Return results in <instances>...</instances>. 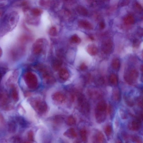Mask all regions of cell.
<instances>
[{
  "mask_svg": "<svg viewBox=\"0 0 143 143\" xmlns=\"http://www.w3.org/2000/svg\"><path fill=\"white\" fill-rule=\"evenodd\" d=\"M87 1L90 2L91 1V0H86Z\"/></svg>",
  "mask_w": 143,
  "mask_h": 143,
  "instance_id": "48",
  "label": "cell"
},
{
  "mask_svg": "<svg viewBox=\"0 0 143 143\" xmlns=\"http://www.w3.org/2000/svg\"><path fill=\"white\" fill-rule=\"evenodd\" d=\"M109 81L114 86H116L118 83V79L116 74H112L109 77Z\"/></svg>",
  "mask_w": 143,
  "mask_h": 143,
  "instance_id": "20",
  "label": "cell"
},
{
  "mask_svg": "<svg viewBox=\"0 0 143 143\" xmlns=\"http://www.w3.org/2000/svg\"><path fill=\"white\" fill-rule=\"evenodd\" d=\"M63 14L64 16L66 18L70 19L72 18V12L69 10L67 9L64 10V11L63 12Z\"/></svg>",
  "mask_w": 143,
  "mask_h": 143,
  "instance_id": "31",
  "label": "cell"
},
{
  "mask_svg": "<svg viewBox=\"0 0 143 143\" xmlns=\"http://www.w3.org/2000/svg\"><path fill=\"white\" fill-rule=\"evenodd\" d=\"M113 98L115 101H119L121 97V94L120 90L118 89H115L113 91Z\"/></svg>",
  "mask_w": 143,
  "mask_h": 143,
  "instance_id": "21",
  "label": "cell"
},
{
  "mask_svg": "<svg viewBox=\"0 0 143 143\" xmlns=\"http://www.w3.org/2000/svg\"><path fill=\"white\" fill-rule=\"evenodd\" d=\"M136 6L137 8L138 9H139V10H142V7L140 5L138 4H136Z\"/></svg>",
  "mask_w": 143,
  "mask_h": 143,
  "instance_id": "45",
  "label": "cell"
},
{
  "mask_svg": "<svg viewBox=\"0 0 143 143\" xmlns=\"http://www.w3.org/2000/svg\"><path fill=\"white\" fill-rule=\"evenodd\" d=\"M78 105L80 111L84 114L89 113L90 110L89 103L84 95L80 94L78 99Z\"/></svg>",
  "mask_w": 143,
  "mask_h": 143,
  "instance_id": "3",
  "label": "cell"
},
{
  "mask_svg": "<svg viewBox=\"0 0 143 143\" xmlns=\"http://www.w3.org/2000/svg\"><path fill=\"white\" fill-rule=\"evenodd\" d=\"M141 120L137 118L132 120L129 124V129L133 131H136L138 130L141 127Z\"/></svg>",
  "mask_w": 143,
  "mask_h": 143,
  "instance_id": "7",
  "label": "cell"
},
{
  "mask_svg": "<svg viewBox=\"0 0 143 143\" xmlns=\"http://www.w3.org/2000/svg\"><path fill=\"white\" fill-rule=\"evenodd\" d=\"M52 0H39V4L42 7H51Z\"/></svg>",
  "mask_w": 143,
  "mask_h": 143,
  "instance_id": "23",
  "label": "cell"
},
{
  "mask_svg": "<svg viewBox=\"0 0 143 143\" xmlns=\"http://www.w3.org/2000/svg\"><path fill=\"white\" fill-rule=\"evenodd\" d=\"M53 99L55 101L59 103H63L66 101V95L60 92H57L53 95Z\"/></svg>",
  "mask_w": 143,
  "mask_h": 143,
  "instance_id": "10",
  "label": "cell"
},
{
  "mask_svg": "<svg viewBox=\"0 0 143 143\" xmlns=\"http://www.w3.org/2000/svg\"><path fill=\"white\" fill-rule=\"evenodd\" d=\"M57 30L56 27L54 26H52L50 29L49 33L50 35L54 36H56L57 34Z\"/></svg>",
  "mask_w": 143,
  "mask_h": 143,
  "instance_id": "33",
  "label": "cell"
},
{
  "mask_svg": "<svg viewBox=\"0 0 143 143\" xmlns=\"http://www.w3.org/2000/svg\"><path fill=\"white\" fill-rule=\"evenodd\" d=\"M139 42L138 40L135 39L133 42V46L134 47H136L139 46Z\"/></svg>",
  "mask_w": 143,
  "mask_h": 143,
  "instance_id": "41",
  "label": "cell"
},
{
  "mask_svg": "<svg viewBox=\"0 0 143 143\" xmlns=\"http://www.w3.org/2000/svg\"><path fill=\"white\" fill-rule=\"evenodd\" d=\"M59 75L60 78L64 81L68 79L69 77V74L68 71L65 68L60 69Z\"/></svg>",
  "mask_w": 143,
  "mask_h": 143,
  "instance_id": "12",
  "label": "cell"
},
{
  "mask_svg": "<svg viewBox=\"0 0 143 143\" xmlns=\"http://www.w3.org/2000/svg\"><path fill=\"white\" fill-rule=\"evenodd\" d=\"M120 62L119 60L117 59L113 60L111 63V66L112 69L115 71H119L120 67Z\"/></svg>",
  "mask_w": 143,
  "mask_h": 143,
  "instance_id": "17",
  "label": "cell"
},
{
  "mask_svg": "<svg viewBox=\"0 0 143 143\" xmlns=\"http://www.w3.org/2000/svg\"><path fill=\"white\" fill-rule=\"evenodd\" d=\"M87 92L89 97L92 99H98L102 97L101 91L97 89H90L88 90Z\"/></svg>",
  "mask_w": 143,
  "mask_h": 143,
  "instance_id": "9",
  "label": "cell"
},
{
  "mask_svg": "<svg viewBox=\"0 0 143 143\" xmlns=\"http://www.w3.org/2000/svg\"><path fill=\"white\" fill-rule=\"evenodd\" d=\"M113 48V43L111 40L109 39H105L103 41L101 46L102 51L105 54L111 53Z\"/></svg>",
  "mask_w": 143,
  "mask_h": 143,
  "instance_id": "5",
  "label": "cell"
},
{
  "mask_svg": "<svg viewBox=\"0 0 143 143\" xmlns=\"http://www.w3.org/2000/svg\"><path fill=\"white\" fill-rule=\"evenodd\" d=\"M64 135L66 136L70 137L73 138L77 136V134L74 129L73 128H71L68 130L64 133Z\"/></svg>",
  "mask_w": 143,
  "mask_h": 143,
  "instance_id": "16",
  "label": "cell"
},
{
  "mask_svg": "<svg viewBox=\"0 0 143 143\" xmlns=\"http://www.w3.org/2000/svg\"><path fill=\"white\" fill-rule=\"evenodd\" d=\"M43 11L40 9L35 8L32 9L31 10V13L32 16L37 17L40 16Z\"/></svg>",
  "mask_w": 143,
  "mask_h": 143,
  "instance_id": "25",
  "label": "cell"
},
{
  "mask_svg": "<svg viewBox=\"0 0 143 143\" xmlns=\"http://www.w3.org/2000/svg\"><path fill=\"white\" fill-rule=\"evenodd\" d=\"M99 27L100 29H103L105 28V24L104 21H102L100 22Z\"/></svg>",
  "mask_w": 143,
  "mask_h": 143,
  "instance_id": "43",
  "label": "cell"
},
{
  "mask_svg": "<svg viewBox=\"0 0 143 143\" xmlns=\"http://www.w3.org/2000/svg\"><path fill=\"white\" fill-rule=\"evenodd\" d=\"M0 91V105H4L7 102V96L5 93Z\"/></svg>",
  "mask_w": 143,
  "mask_h": 143,
  "instance_id": "22",
  "label": "cell"
},
{
  "mask_svg": "<svg viewBox=\"0 0 143 143\" xmlns=\"http://www.w3.org/2000/svg\"><path fill=\"white\" fill-rule=\"evenodd\" d=\"M138 104L139 106L141 107H142V99L141 98H140L138 100Z\"/></svg>",
  "mask_w": 143,
  "mask_h": 143,
  "instance_id": "44",
  "label": "cell"
},
{
  "mask_svg": "<svg viewBox=\"0 0 143 143\" xmlns=\"http://www.w3.org/2000/svg\"><path fill=\"white\" fill-rule=\"evenodd\" d=\"M94 140L96 142L102 143L105 141V137L103 134L101 132H98L94 137Z\"/></svg>",
  "mask_w": 143,
  "mask_h": 143,
  "instance_id": "15",
  "label": "cell"
},
{
  "mask_svg": "<svg viewBox=\"0 0 143 143\" xmlns=\"http://www.w3.org/2000/svg\"><path fill=\"white\" fill-rule=\"evenodd\" d=\"M124 21L125 24L131 25L134 23L135 20L133 16L131 15H129L124 17Z\"/></svg>",
  "mask_w": 143,
  "mask_h": 143,
  "instance_id": "19",
  "label": "cell"
},
{
  "mask_svg": "<svg viewBox=\"0 0 143 143\" xmlns=\"http://www.w3.org/2000/svg\"><path fill=\"white\" fill-rule=\"evenodd\" d=\"M107 109V105L106 102L102 101L98 104L96 109L100 111H106Z\"/></svg>",
  "mask_w": 143,
  "mask_h": 143,
  "instance_id": "18",
  "label": "cell"
},
{
  "mask_svg": "<svg viewBox=\"0 0 143 143\" xmlns=\"http://www.w3.org/2000/svg\"><path fill=\"white\" fill-rule=\"evenodd\" d=\"M34 134L33 132L31 131H30L28 134V137L29 140L31 141L33 140Z\"/></svg>",
  "mask_w": 143,
  "mask_h": 143,
  "instance_id": "39",
  "label": "cell"
},
{
  "mask_svg": "<svg viewBox=\"0 0 143 143\" xmlns=\"http://www.w3.org/2000/svg\"><path fill=\"white\" fill-rule=\"evenodd\" d=\"M76 10L77 13L83 16H86L88 14L87 10L84 7L82 6H77Z\"/></svg>",
  "mask_w": 143,
  "mask_h": 143,
  "instance_id": "14",
  "label": "cell"
},
{
  "mask_svg": "<svg viewBox=\"0 0 143 143\" xmlns=\"http://www.w3.org/2000/svg\"><path fill=\"white\" fill-rule=\"evenodd\" d=\"M65 4L72 5L75 4L76 2V0H63Z\"/></svg>",
  "mask_w": 143,
  "mask_h": 143,
  "instance_id": "37",
  "label": "cell"
},
{
  "mask_svg": "<svg viewBox=\"0 0 143 143\" xmlns=\"http://www.w3.org/2000/svg\"><path fill=\"white\" fill-rule=\"evenodd\" d=\"M24 79L29 88L32 90L36 89L38 86V81L35 75L31 72H27L25 75Z\"/></svg>",
  "mask_w": 143,
  "mask_h": 143,
  "instance_id": "1",
  "label": "cell"
},
{
  "mask_svg": "<svg viewBox=\"0 0 143 143\" xmlns=\"http://www.w3.org/2000/svg\"><path fill=\"white\" fill-rule=\"evenodd\" d=\"M17 128V125L15 122L11 121L9 123L8 125V130L9 132L11 133H14L16 131Z\"/></svg>",
  "mask_w": 143,
  "mask_h": 143,
  "instance_id": "24",
  "label": "cell"
},
{
  "mask_svg": "<svg viewBox=\"0 0 143 143\" xmlns=\"http://www.w3.org/2000/svg\"><path fill=\"white\" fill-rule=\"evenodd\" d=\"M132 139L135 142L137 143L141 142V140L139 137L134 135L132 137Z\"/></svg>",
  "mask_w": 143,
  "mask_h": 143,
  "instance_id": "38",
  "label": "cell"
},
{
  "mask_svg": "<svg viewBox=\"0 0 143 143\" xmlns=\"http://www.w3.org/2000/svg\"><path fill=\"white\" fill-rule=\"evenodd\" d=\"M17 122L20 125H22V126H25L26 125V123L24 120L21 117H18L17 119Z\"/></svg>",
  "mask_w": 143,
  "mask_h": 143,
  "instance_id": "35",
  "label": "cell"
},
{
  "mask_svg": "<svg viewBox=\"0 0 143 143\" xmlns=\"http://www.w3.org/2000/svg\"><path fill=\"white\" fill-rule=\"evenodd\" d=\"M70 41L72 43L79 44L81 42V39L76 34L73 35L71 37Z\"/></svg>",
  "mask_w": 143,
  "mask_h": 143,
  "instance_id": "27",
  "label": "cell"
},
{
  "mask_svg": "<svg viewBox=\"0 0 143 143\" xmlns=\"http://www.w3.org/2000/svg\"><path fill=\"white\" fill-rule=\"evenodd\" d=\"M11 95L13 99L15 101H18L19 100V96L15 88L13 87L11 91Z\"/></svg>",
  "mask_w": 143,
  "mask_h": 143,
  "instance_id": "28",
  "label": "cell"
},
{
  "mask_svg": "<svg viewBox=\"0 0 143 143\" xmlns=\"http://www.w3.org/2000/svg\"><path fill=\"white\" fill-rule=\"evenodd\" d=\"M120 116L122 119H125L126 118L127 116L125 112L122 110H121L120 111Z\"/></svg>",
  "mask_w": 143,
  "mask_h": 143,
  "instance_id": "42",
  "label": "cell"
},
{
  "mask_svg": "<svg viewBox=\"0 0 143 143\" xmlns=\"http://www.w3.org/2000/svg\"><path fill=\"white\" fill-rule=\"evenodd\" d=\"M130 0H122L120 2V5L121 7L126 6L130 3Z\"/></svg>",
  "mask_w": 143,
  "mask_h": 143,
  "instance_id": "36",
  "label": "cell"
},
{
  "mask_svg": "<svg viewBox=\"0 0 143 143\" xmlns=\"http://www.w3.org/2000/svg\"><path fill=\"white\" fill-rule=\"evenodd\" d=\"M62 62L58 60H54L52 64L53 68L55 70L57 71L59 70L61 66Z\"/></svg>",
  "mask_w": 143,
  "mask_h": 143,
  "instance_id": "26",
  "label": "cell"
},
{
  "mask_svg": "<svg viewBox=\"0 0 143 143\" xmlns=\"http://www.w3.org/2000/svg\"><path fill=\"white\" fill-rule=\"evenodd\" d=\"M125 102L129 106H132L134 105V102L128 96H125L124 98Z\"/></svg>",
  "mask_w": 143,
  "mask_h": 143,
  "instance_id": "32",
  "label": "cell"
},
{
  "mask_svg": "<svg viewBox=\"0 0 143 143\" xmlns=\"http://www.w3.org/2000/svg\"><path fill=\"white\" fill-rule=\"evenodd\" d=\"M87 68L86 65L84 63L81 64L80 66V69L81 71H85L87 69Z\"/></svg>",
  "mask_w": 143,
  "mask_h": 143,
  "instance_id": "40",
  "label": "cell"
},
{
  "mask_svg": "<svg viewBox=\"0 0 143 143\" xmlns=\"http://www.w3.org/2000/svg\"><path fill=\"white\" fill-rule=\"evenodd\" d=\"M139 75L138 72L136 69H130L125 73L124 79L128 84L132 85L136 82Z\"/></svg>",
  "mask_w": 143,
  "mask_h": 143,
  "instance_id": "2",
  "label": "cell"
},
{
  "mask_svg": "<svg viewBox=\"0 0 143 143\" xmlns=\"http://www.w3.org/2000/svg\"><path fill=\"white\" fill-rule=\"evenodd\" d=\"M105 134L107 136H109L112 134V128L110 125H107L105 127Z\"/></svg>",
  "mask_w": 143,
  "mask_h": 143,
  "instance_id": "34",
  "label": "cell"
},
{
  "mask_svg": "<svg viewBox=\"0 0 143 143\" xmlns=\"http://www.w3.org/2000/svg\"><path fill=\"white\" fill-rule=\"evenodd\" d=\"M32 104L35 109L39 114H44L47 111V106L46 103L40 99H36L32 102Z\"/></svg>",
  "mask_w": 143,
  "mask_h": 143,
  "instance_id": "4",
  "label": "cell"
},
{
  "mask_svg": "<svg viewBox=\"0 0 143 143\" xmlns=\"http://www.w3.org/2000/svg\"><path fill=\"white\" fill-rule=\"evenodd\" d=\"M76 121L74 117L72 116H70L67 118L66 120V123L68 125H73L76 124Z\"/></svg>",
  "mask_w": 143,
  "mask_h": 143,
  "instance_id": "30",
  "label": "cell"
},
{
  "mask_svg": "<svg viewBox=\"0 0 143 143\" xmlns=\"http://www.w3.org/2000/svg\"><path fill=\"white\" fill-rule=\"evenodd\" d=\"M80 134L82 141H86L87 139V133L86 130L84 129H81L80 130Z\"/></svg>",
  "mask_w": 143,
  "mask_h": 143,
  "instance_id": "29",
  "label": "cell"
},
{
  "mask_svg": "<svg viewBox=\"0 0 143 143\" xmlns=\"http://www.w3.org/2000/svg\"><path fill=\"white\" fill-rule=\"evenodd\" d=\"M78 24L79 27L85 29L91 30L93 29L92 24L88 21L84 20H80Z\"/></svg>",
  "mask_w": 143,
  "mask_h": 143,
  "instance_id": "11",
  "label": "cell"
},
{
  "mask_svg": "<svg viewBox=\"0 0 143 143\" xmlns=\"http://www.w3.org/2000/svg\"><path fill=\"white\" fill-rule=\"evenodd\" d=\"M2 51L1 49L0 48V57H1L2 54Z\"/></svg>",
  "mask_w": 143,
  "mask_h": 143,
  "instance_id": "46",
  "label": "cell"
},
{
  "mask_svg": "<svg viewBox=\"0 0 143 143\" xmlns=\"http://www.w3.org/2000/svg\"><path fill=\"white\" fill-rule=\"evenodd\" d=\"M87 50L88 53L92 56H95L98 52L97 47L94 44L89 45L87 47Z\"/></svg>",
  "mask_w": 143,
  "mask_h": 143,
  "instance_id": "13",
  "label": "cell"
},
{
  "mask_svg": "<svg viewBox=\"0 0 143 143\" xmlns=\"http://www.w3.org/2000/svg\"><path fill=\"white\" fill-rule=\"evenodd\" d=\"M0 1H4V0H0Z\"/></svg>",
  "mask_w": 143,
  "mask_h": 143,
  "instance_id": "49",
  "label": "cell"
},
{
  "mask_svg": "<svg viewBox=\"0 0 143 143\" xmlns=\"http://www.w3.org/2000/svg\"><path fill=\"white\" fill-rule=\"evenodd\" d=\"M140 70H141V71H142V70H143V66H141V67H140Z\"/></svg>",
  "mask_w": 143,
  "mask_h": 143,
  "instance_id": "47",
  "label": "cell"
},
{
  "mask_svg": "<svg viewBox=\"0 0 143 143\" xmlns=\"http://www.w3.org/2000/svg\"><path fill=\"white\" fill-rule=\"evenodd\" d=\"M43 41L42 39L37 40L33 44L32 51L34 54L38 55L40 54L43 49Z\"/></svg>",
  "mask_w": 143,
  "mask_h": 143,
  "instance_id": "6",
  "label": "cell"
},
{
  "mask_svg": "<svg viewBox=\"0 0 143 143\" xmlns=\"http://www.w3.org/2000/svg\"><path fill=\"white\" fill-rule=\"evenodd\" d=\"M95 115L97 122L100 123L104 121L106 118V111H101L96 109Z\"/></svg>",
  "mask_w": 143,
  "mask_h": 143,
  "instance_id": "8",
  "label": "cell"
}]
</instances>
